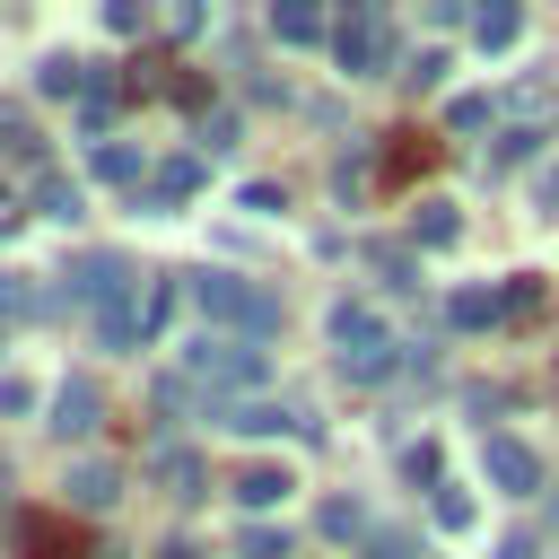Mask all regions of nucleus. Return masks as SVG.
<instances>
[{"instance_id":"f257e3e1","label":"nucleus","mask_w":559,"mask_h":559,"mask_svg":"<svg viewBox=\"0 0 559 559\" xmlns=\"http://www.w3.org/2000/svg\"><path fill=\"white\" fill-rule=\"evenodd\" d=\"M192 306H201V332H236V341H271L280 332V297L236 280V271H192Z\"/></svg>"},{"instance_id":"f03ea898","label":"nucleus","mask_w":559,"mask_h":559,"mask_svg":"<svg viewBox=\"0 0 559 559\" xmlns=\"http://www.w3.org/2000/svg\"><path fill=\"white\" fill-rule=\"evenodd\" d=\"M323 332H332V358H341V376H349V384H376V376L411 349V341H393V323H384L367 297H341Z\"/></svg>"},{"instance_id":"7ed1b4c3","label":"nucleus","mask_w":559,"mask_h":559,"mask_svg":"<svg viewBox=\"0 0 559 559\" xmlns=\"http://www.w3.org/2000/svg\"><path fill=\"white\" fill-rule=\"evenodd\" d=\"M262 367H271L262 341H236V332H192V341H183V376L210 384V402H218V393H245V402H253Z\"/></svg>"},{"instance_id":"20e7f679","label":"nucleus","mask_w":559,"mask_h":559,"mask_svg":"<svg viewBox=\"0 0 559 559\" xmlns=\"http://www.w3.org/2000/svg\"><path fill=\"white\" fill-rule=\"evenodd\" d=\"M157 306H166V288H148V280L131 271V280L96 306V341H105V349H140V332L157 323Z\"/></svg>"},{"instance_id":"39448f33","label":"nucleus","mask_w":559,"mask_h":559,"mask_svg":"<svg viewBox=\"0 0 559 559\" xmlns=\"http://www.w3.org/2000/svg\"><path fill=\"white\" fill-rule=\"evenodd\" d=\"M332 61H341L349 79H384V61H393V26H384L376 9H349V17L332 26Z\"/></svg>"},{"instance_id":"423d86ee","label":"nucleus","mask_w":559,"mask_h":559,"mask_svg":"<svg viewBox=\"0 0 559 559\" xmlns=\"http://www.w3.org/2000/svg\"><path fill=\"white\" fill-rule=\"evenodd\" d=\"M480 480H489L498 498H533V489H542V454H533L524 437H480Z\"/></svg>"},{"instance_id":"0eeeda50","label":"nucleus","mask_w":559,"mask_h":559,"mask_svg":"<svg viewBox=\"0 0 559 559\" xmlns=\"http://www.w3.org/2000/svg\"><path fill=\"white\" fill-rule=\"evenodd\" d=\"M122 280H131V262H122V253H79V262L61 271V297H70L79 314H96V306H105Z\"/></svg>"},{"instance_id":"6e6552de","label":"nucleus","mask_w":559,"mask_h":559,"mask_svg":"<svg viewBox=\"0 0 559 559\" xmlns=\"http://www.w3.org/2000/svg\"><path fill=\"white\" fill-rule=\"evenodd\" d=\"M122 498V463H105V454H79L70 472H61V507H79V515H105Z\"/></svg>"},{"instance_id":"1a4fd4ad","label":"nucleus","mask_w":559,"mask_h":559,"mask_svg":"<svg viewBox=\"0 0 559 559\" xmlns=\"http://www.w3.org/2000/svg\"><path fill=\"white\" fill-rule=\"evenodd\" d=\"M210 419L236 428V437H280V428H306L314 437V419H297L288 402H210Z\"/></svg>"},{"instance_id":"9d476101","label":"nucleus","mask_w":559,"mask_h":559,"mask_svg":"<svg viewBox=\"0 0 559 559\" xmlns=\"http://www.w3.org/2000/svg\"><path fill=\"white\" fill-rule=\"evenodd\" d=\"M96 411H105V393H96L87 376H70V384L52 393V419H44V428H52V437H96Z\"/></svg>"},{"instance_id":"9b49d317","label":"nucleus","mask_w":559,"mask_h":559,"mask_svg":"<svg viewBox=\"0 0 559 559\" xmlns=\"http://www.w3.org/2000/svg\"><path fill=\"white\" fill-rule=\"evenodd\" d=\"M35 210L61 218V227H79V218H87V183H79V175H35Z\"/></svg>"},{"instance_id":"f8f14e48","label":"nucleus","mask_w":559,"mask_h":559,"mask_svg":"<svg viewBox=\"0 0 559 559\" xmlns=\"http://www.w3.org/2000/svg\"><path fill=\"white\" fill-rule=\"evenodd\" d=\"M148 472H157L175 498H201V454H192V445H157V454H148Z\"/></svg>"},{"instance_id":"ddd939ff","label":"nucleus","mask_w":559,"mask_h":559,"mask_svg":"<svg viewBox=\"0 0 559 559\" xmlns=\"http://www.w3.org/2000/svg\"><path fill=\"white\" fill-rule=\"evenodd\" d=\"M288 489H297L288 463H245V472H236V498H245V507H280Z\"/></svg>"},{"instance_id":"4468645a","label":"nucleus","mask_w":559,"mask_h":559,"mask_svg":"<svg viewBox=\"0 0 559 559\" xmlns=\"http://www.w3.org/2000/svg\"><path fill=\"white\" fill-rule=\"evenodd\" d=\"M454 236H463L454 201H419V210H411V245H454Z\"/></svg>"},{"instance_id":"2eb2a0df","label":"nucleus","mask_w":559,"mask_h":559,"mask_svg":"<svg viewBox=\"0 0 559 559\" xmlns=\"http://www.w3.org/2000/svg\"><path fill=\"white\" fill-rule=\"evenodd\" d=\"M271 35H280V44H323V9L288 0V9H271Z\"/></svg>"},{"instance_id":"dca6fc26","label":"nucleus","mask_w":559,"mask_h":559,"mask_svg":"<svg viewBox=\"0 0 559 559\" xmlns=\"http://www.w3.org/2000/svg\"><path fill=\"white\" fill-rule=\"evenodd\" d=\"M515 26H524V9H507V0L472 17V35H480V52H507V44H515Z\"/></svg>"},{"instance_id":"f3484780","label":"nucleus","mask_w":559,"mask_h":559,"mask_svg":"<svg viewBox=\"0 0 559 559\" xmlns=\"http://www.w3.org/2000/svg\"><path fill=\"white\" fill-rule=\"evenodd\" d=\"M0 148L9 157H44V131L26 122V105H0Z\"/></svg>"},{"instance_id":"a211bd4d","label":"nucleus","mask_w":559,"mask_h":559,"mask_svg":"<svg viewBox=\"0 0 559 559\" xmlns=\"http://www.w3.org/2000/svg\"><path fill=\"white\" fill-rule=\"evenodd\" d=\"M472 515H480V507H472V489L437 480V524H445V533H472Z\"/></svg>"},{"instance_id":"6ab92c4d","label":"nucleus","mask_w":559,"mask_h":559,"mask_svg":"<svg viewBox=\"0 0 559 559\" xmlns=\"http://www.w3.org/2000/svg\"><path fill=\"white\" fill-rule=\"evenodd\" d=\"M533 148H542V131H533V122H515V131H498V148H489V166H524Z\"/></svg>"},{"instance_id":"aec40b11","label":"nucleus","mask_w":559,"mask_h":559,"mask_svg":"<svg viewBox=\"0 0 559 559\" xmlns=\"http://www.w3.org/2000/svg\"><path fill=\"white\" fill-rule=\"evenodd\" d=\"M236 559H288V533H271V524H245V533H236Z\"/></svg>"},{"instance_id":"412c9836","label":"nucleus","mask_w":559,"mask_h":559,"mask_svg":"<svg viewBox=\"0 0 559 559\" xmlns=\"http://www.w3.org/2000/svg\"><path fill=\"white\" fill-rule=\"evenodd\" d=\"M17 314H35V280L26 271H0V323H17Z\"/></svg>"},{"instance_id":"4be33fe9","label":"nucleus","mask_w":559,"mask_h":559,"mask_svg":"<svg viewBox=\"0 0 559 559\" xmlns=\"http://www.w3.org/2000/svg\"><path fill=\"white\" fill-rule=\"evenodd\" d=\"M507 314V297H489V288H463L454 297V323H498Z\"/></svg>"},{"instance_id":"5701e85b","label":"nucleus","mask_w":559,"mask_h":559,"mask_svg":"<svg viewBox=\"0 0 559 559\" xmlns=\"http://www.w3.org/2000/svg\"><path fill=\"white\" fill-rule=\"evenodd\" d=\"M323 533H332V542H358V533H367V507L332 498V507H323Z\"/></svg>"},{"instance_id":"b1692460","label":"nucleus","mask_w":559,"mask_h":559,"mask_svg":"<svg viewBox=\"0 0 559 559\" xmlns=\"http://www.w3.org/2000/svg\"><path fill=\"white\" fill-rule=\"evenodd\" d=\"M437 79H445V52H419V61H402V87H411V96H428Z\"/></svg>"},{"instance_id":"393cba45","label":"nucleus","mask_w":559,"mask_h":559,"mask_svg":"<svg viewBox=\"0 0 559 559\" xmlns=\"http://www.w3.org/2000/svg\"><path fill=\"white\" fill-rule=\"evenodd\" d=\"M96 175L105 183H140V148H96Z\"/></svg>"},{"instance_id":"a878e982","label":"nucleus","mask_w":559,"mask_h":559,"mask_svg":"<svg viewBox=\"0 0 559 559\" xmlns=\"http://www.w3.org/2000/svg\"><path fill=\"white\" fill-rule=\"evenodd\" d=\"M480 122H498V96H454V131H480Z\"/></svg>"},{"instance_id":"bb28decb","label":"nucleus","mask_w":559,"mask_h":559,"mask_svg":"<svg viewBox=\"0 0 559 559\" xmlns=\"http://www.w3.org/2000/svg\"><path fill=\"white\" fill-rule=\"evenodd\" d=\"M489 559H542V533H524V524H515V533H507Z\"/></svg>"},{"instance_id":"cd10ccee","label":"nucleus","mask_w":559,"mask_h":559,"mask_svg":"<svg viewBox=\"0 0 559 559\" xmlns=\"http://www.w3.org/2000/svg\"><path fill=\"white\" fill-rule=\"evenodd\" d=\"M26 402H35V393H26L17 376H0V411H26Z\"/></svg>"},{"instance_id":"c85d7f7f","label":"nucleus","mask_w":559,"mask_h":559,"mask_svg":"<svg viewBox=\"0 0 559 559\" xmlns=\"http://www.w3.org/2000/svg\"><path fill=\"white\" fill-rule=\"evenodd\" d=\"M542 210H559V166H550V175H542Z\"/></svg>"},{"instance_id":"c756f323","label":"nucleus","mask_w":559,"mask_h":559,"mask_svg":"<svg viewBox=\"0 0 559 559\" xmlns=\"http://www.w3.org/2000/svg\"><path fill=\"white\" fill-rule=\"evenodd\" d=\"M17 218H26V210H17V201H9V192H0V236H9V227H17Z\"/></svg>"}]
</instances>
